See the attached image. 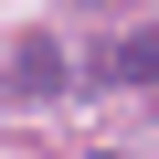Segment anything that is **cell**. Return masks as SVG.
<instances>
[{
  "instance_id": "1",
  "label": "cell",
  "mask_w": 159,
  "mask_h": 159,
  "mask_svg": "<svg viewBox=\"0 0 159 159\" xmlns=\"http://www.w3.org/2000/svg\"><path fill=\"white\" fill-rule=\"evenodd\" d=\"M53 85H64V53H53V43L11 53V96H53Z\"/></svg>"
},
{
  "instance_id": "2",
  "label": "cell",
  "mask_w": 159,
  "mask_h": 159,
  "mask_svg": "<svg viewBox=\"0 0 159 159\" xmlns=\"http://www.w3.org/2000/svg\"><path fill=\"white\" fill-rule=\"evenodd\" d=\"M148 74H159V32H127L106 53V85H148Z\"/></svg>"
}]
</instances>
